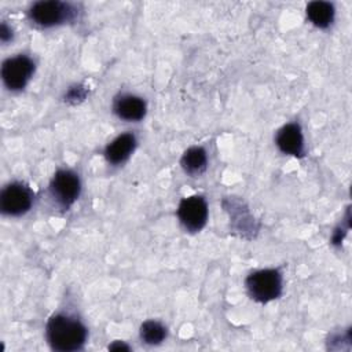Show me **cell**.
Returning <instances> with one entry per match:
<instances>
[{
    "mask_svg": "<svg viewBox=\"0 0 352 352\" xmlns=\"http://www.w3.org/2000/svg\"><path fill=\"white\" fill-rule=\"evenodd\" d=\"M140 337L146 344L155 345L164 341L166 337V329L155 320H147L140 326Z\"/></svg>",
    "mask_w": 352,
    "mask_h": 352,
    "instance_id": "obj_13",
    "label": "cell"
},
{
    "mask_svg": "<svg viewBox=\"0 0 352 352\" xmlns=\"http://www.w3.org/2000/svg\"><path fill=\"white\" fill-rule=\"evenodd\" d=\"M250 297L258 302H268L278 298L282 293V275L278 270H258L246 279Z\"/></svg>",
    "mask_w": 352,
    "mask_h": 352,
    "instance_id": "obj_2",
    "label": "cell"
},
{
    "mask_svg": "<svg viewBox=\"0 0 352 352\" xmlns=\"http://www.w3.org/2000/svg\"><path fill=\"white\" fill-rule=\"evenodd\" d=\"M109 348H110V349H126V351L129 349L128 345H125L124 342H120V341H116V342L111 344Z\"/></svg>",
    "mask_w": 352,
    "mask_h": 352,
    "instance_id": "obj_16",
    "label": "cell"
},
{
    "mask_svg": "<svg viewBox=\"0 0 352 352\" xmlns=\"http://www.w3.org/2000/svg\"><path fill=\"white\" fill-rule=\"evenodd\" d=\"M206 151L202 147H190L182 157V166L190 175L202 173L206 168Z\"/></svg>",
    "mask_w": 352,
    "mask_h": 352,
    "instance_id": "obj_12",
    "label": "cell"
},
{
    "mask_svg": "<svg viewBox=\"0 0 352 352\" xmlns=\"http://www.w3.org/2000/svg\"><path fill=\"white\" fill-rule=\"evenodd\" d=\"M33 204L32 191L21 184L11 183L3 188L0 195V208L4 214L8 216H21L26 213Z\"/></svg>",
    "mask_w": 352,
    "mask_h": 352,
    "instance_id": "obj_6",
    "label": "cell"
},
{
    "mask_svg": "<svg viewBox=\"0 0 352 352\" xmlns=\"http://www.w3.org/2000/svg\"><path fill=\"white\" fill-rule=\"evenodd\" d=\"M307 16L316 28L326 29L334 19V6L329 1H311L307 6Z\"/></svg>",
    "mask_w": 352,
    "mask_h": 352,
    "instance_id": "obj_11",
    "label": "cell"
},
{
    "mask_svg": "<svg viewBox=\"0 0 352 352\" xmlns=\"http://www.w3.org/2000/svg\"><path fill=\"white\" fill-rule=\"evenodd\" d=\"M116 114L126 121H139L146 114V103L142 98L135 95H122L116 99Z\"/></svg>",
    "mask_w": 352,
    "mask_h": 352,
    "instance_id": "obj_10",
    "label": "cell"
},
{
    "mask_svg": "<svg viewBox=\"0 0 352 352\" xmlns=\"http://www.w3.org/2000/svg\"><path fill=\"white\" fill-rule=\"evenodd\" d=\"M135 146H136V138L133 133H129V132L121 133L111 143L107 144L104 150L106 160L114 165L122 164L129 158V155L135 150Z\"/></svg>",
    "mask_w": 352,
    "mask_h": 352,
    "instance_id": "obj_9",
    "label": "cell"
},
{
    "mask_svg": "<svg viewBox=\"0 0 352 352\" xmlns=\"http://www.w3.org/2000/svg\"><path fill=\"white\" fill-rule=\"evenodd\" d=\"M47 340L54 351L72 352L81 349L87 340L85 326L72 316L58 314L47 323Z\"/></svg>",
    "mask_w": 352,
    "mask_h": 352,
    "instance_id": "obj_1",
    "label": "cell"
},
{
    "mask_svg": "<svg viewBox=\"0 0 352 352\" xmlns=\"http://www.w3.org/2000/svg\"><path fill=\"white\" fill-rule=\"evenodd\" d=\"M50 191L54 199L63 208H69L78 198L81 183L78 176L69 169H59L50 184Z\"/></svg>",
    "mask_w": 352,
    "mask_h": 352,
    "instance_id": "obj_5",
    "label": "cell"
},
{
    "mask_svg": "<svg viewBox=\"0 0 352 352\" xmlns=\"http://www.w3.org/2000/svg\"><path fill=\"white\" fill-rule=\"evenodd\" d=\"M34 72L33 60L26 55H16L8 58L1 66V78L4 85L11 91L25 88Z\"/></svg>",
    "mask_w": 352,
    "mask_h": 352,
    "instance_id": "obj_4",
    "label": "cell"
},
{
    "mask_svg": "<svg viewBox=\"0 0 352 352\" xmlns=\"http://www.w3.org/2000/svg\"><path fill=\"white\" fill-rule=\"evenodd\" d=\"M276 146L279 150L289 155L300 157L304 153V138L298 124H286L276 135Z\"/></svg>",
    "mask_w": 352,
    "mask_h": 352,
    "instance_id": "obj_8",
    "label": "cell"
},
{
    "mask_svg": "<svg viewBox=\"0 0 352 352\" xmlns=\"http://www.w3.org/2000/svg\"><path fill=\"white\" fill-rule=\"evenodd\" d=\"M177 216L186 230L199 231L208 220V204L201 195L183 198L177 208Z\"/></svg>",
    "mask_w": 352,
    "mask_h": 352,
    "instance_id": "obj_7",
    "label": "cell"
},
{
    "mask_svg": "<svg viewBox=\"0 0 352 352\" xmlns=\"http://www.w3.org/2000/svg\"><path fill=\"white\" fill-rule=\"evenodd\" d=\"M85 95H87V91L84 88L73 87V88H70L66 98H67V100H74L76 102V100H82L85 98Z\"/></svg>",
    "mask_w": 352,
    "mask_h": 352,
    "instance_id": "obj_14",
    "label": "cell"
},
{
    "mask_svg": "<svg viewBox=\"0 0 352 352\" xmlns=\"http://www.w3.org/2000/svg\"><path fill=\"white\" fill-rule=\"evenodd\" d=\"M0 38H1L3 43H6V41H8V40L12 38V30H11V28H8V25L4 23V22H3L1 26H0Z\"/></svg>",
    "mask_w": 352,
    "mask_h": 352,
    "instance_id": "obj_15",
    "label": "cell"
},
{
    "mask_svg": "<svg viewBox=\"0 0 352 352\" xmlns=\"http://www.w3.org/2000/svg\"><path fill=\"white\" fill-rule=\"evenodd\" d=\"M74 11L76 10L69 3L48 0L34 3L29 10V16L33 23L43 28H51L70 21L74 15Z\"/></svg>",
    "mask_w": 352,
    "mask_h": 352,
    "instance_id": "obj_3",
    "label": "cell"
}]
</instances>
